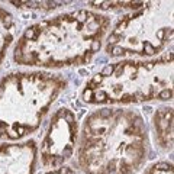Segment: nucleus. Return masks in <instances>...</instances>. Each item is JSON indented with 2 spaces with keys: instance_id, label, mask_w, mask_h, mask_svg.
Segmentation results:
<instances>
[{
  "instance_id": "0eeeda50",
  "label": "nucleus",
  "mask_w": 174,
  "mask_h": 174,
  "mask_svg": "<svg viewBox=\"0 0 174 174\" xmlns=\"http://www.w3.org/2000/svg\"><path fill=\"white\" fill-rule=\"evenodd\" d=\"M105 97H106V96H105V93H99V94L96 96V99H97L99 102H103V100H105Z\"/></svg>"
},
{
  "instance_id": "39448f33",
  "label": "nucleus",
  "mask_w": 174,
  "mask_h": 174,
  "mask_svg": "<svg viewBox=\"0 0 174 174\" xmlns=\"http://www.w3.org/2000/svg\"><path fill=\"white\" fill-rule=\"evenodd\" d=\"M99 48H100V41L94 39L93 44H91V51H99Z\"/></svg>"
},
{
  "instance_id": "6e6552de",
  "label": "nucleus",
  "mask_w": 174,
  "mask_h": 174,
  "mask_svg": "<svg viewBox=\"0 0 174 174\" xmlns=\"http://www.w3.org/2000/svg\"><path fill=\"white\" fill-rule=\"evenodd\" d=\"M70 173V170L67 168V167H62L61 170H60V174H68Z\"/></svg>"
},
{
  "instance_id": "f257e3e1",
  "label": "nucleus",
  "mask_w": 174,
  "mask_h": 174,
  "mask_svg": "<svg viewBox=\"0 0 174 174\" xmlns=\"http://www.w3.org/2000/svg\"><path fill=\"white\" fill-rule=\"evenodd\" d=\"M38 28H31V29H28L26 32H25V38L26 39H34L35 36H36V34H38Z\"/></svg>"
},
{
  "instance_id": "423d86ee",
  "label": "nucleus",
  "mask_w": 174,
  "mask_h": 174,
  "mask_svg": "<svg viewBox=\"0 0 174 174\" xmlns=\"http://www.w3.org/2000/svg\"><path fill=\"white\" fill-rule=\"evenodd\" d=\"M113 70H115V67H113V65H107V67H105L103 74H112V73H113Z\"/></svg>"
},
{
  "instance_id": "20e7f679",
  "label": "nucleus",
  "mask_w": 174,
  "mask_h": 174,
  "mask_svg": "<svg viewBox=\"0 0 174 174\" xmlns=\"http://www.w3.org/2000/svg\"><path fill=\"white\" fill-rule=\"evenodd\" d=\"M102 118H109L110 115H112V110H109V109H103V110H100V113H99Z\"/></svg>"
},
{
  "instance_id": "1a4fd4ad",
  "label": "nucleus",
  "mask_w": 174,
  "mask_h": 174,
  "mask_svg": "<svg viewBox=\"0 0 174 174\" xmlns=\"http://www.w3.org/2000/svg\"><path fill=\"white\" fill-rule=\"evenodd\" d=\"M158 38H160V39H164V31H160V32H158Z\"/></svg>"
},
{
  "instance_id": "f03ea898",
  "label": "nucleus",
  "mask_w": 174,
  "mask_h": 174,
  "mask_svg": "<svg viewBox=\"0 0 174 174\" xmlns=\"http://www.w3.org/2000/svg\"><path fill=\"white\" fill-rule=\"evenodd\" d=\"M158 97L161 99V100H168L170 97H171V90H168V88H166V90H163L160 94H158Z\"/></svg>"
},
{
  "instance_id": "7ed1b4c3",
  "label": "nucleus",
  "mask_w": 174,
  "mask_h": 174,
  "mask_svg": "<svg viewBox=\"0 0 174 174\" xmlns=\"http://www.w3.org/2000/svg\"><path fill=\"white\" fill-rule=\"evenodd\" d=\"M87 16H88V15H87V12H84V10H81V12H79V13H77V19H79L80 22H84Z\"/></svg>"
}]
</instances>
